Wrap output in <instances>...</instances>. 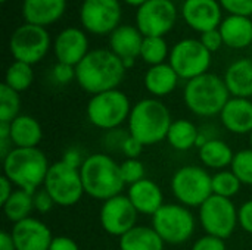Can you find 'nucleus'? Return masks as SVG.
Masks as SVG:
<instances>
[{"mask_svg":"<svg viewBox=\"0 0 252 250\" xmlns=\"http://www.w3.org/2000/svg\"><path fill=\"white\" fill-rule=\"evenodd\" d=\"M126 71L123 60L111 49H94L75 66V81L84 91L94 96L118 88Z\"/></svg>","mask_w":252,"mask_h":250,"instance_id":"f257e3e1","label":"nucleus"},{"mask_svg":"<svg viewBox=\"0 0 252 250\" xmlns=\"http://www.w3.org/2000/svg\"><path fill=\"white\" fill-rule=\"evenodd\" d=\"M171 112L159 99L148 97L133 105L127 125L128 133L143 146H154L167 140L171 127Z\"/></svg>","mask_w":252,"mask_h":250,"instance_id":"f03ea898","label":"nucleus"},{"mask_svg":"<svg viewBox=\"0 0 252 250\" xmlns=\"http://www.w3.org/2000/svg\"><path fill=\"white\" fill-rule=\"evenodd\" d=\"M3 175L15 186V189L35 193L44 186L50 164L47 156L38 149L13 147L1 161Z\"/></svg>","mask_w":252,"mask_h":250,"instance_id":"7ed1b4c3","label":"nucleus"},{"mask_svg":"<svg viewBox=\"0 0 252 250\" xmlns=\"http://www.w3.org/2000/svg\"><path fill=\"white\" fill-rule=\"evenodd\" d=\"M84 193L96 200H108L123 194L126 183L120 172V164L108 153L89 155L80 168Z\"/></svg>","mask_w":252,"mask_h":250,"instance_id":"20e7f679","label":"nucleus"},{"mask_svg":"<svg viewBox=\"0 0 252 250\" xmlns=\"http://www.w3.org/2000/svg\"><path fill=\"white\" fill-rule=\"evenodd\" d=\"M230 97L224 80L211 72L188 81L183 90L185 106L199 118L220 116Z\"/></svg>","mask_w":252,"mask_h":250,"instance_id":"39448f33","label":"nucleus"},{"mask_svg":"<svg viewBox=\"0 0 252 250\" xmlns=\"http://www.w3.org/2000/svg\"><path fill=\"white\" fill-rule=\"evenodd\" d=\"M131 108L128 96L115 88L92 96L86 106V116L93 127L108 133L128 121Z\"/></svg>","mask_w":252,"mask_h":250,"instance_id":"423d86ee","label":"nucleus"},{"mask_svg":"<svg viewBox=\"0 0 252 250\" xmlns=\"http://www.w3.org/2000/svg\"><path fill=\"white\" fill-rule=\"evenodd\" d=\"M171 193L186 208H201L213 196V175L204 167L185 165L171 177Z\"/></svg>","mask_w":252,"mask_h":250,"instance_id":"0eeeda50","label":"nucleus"},{"mask_svg":"<svg viewBox=\"0 0 252 250\" xmlns=\"http://www.w3.org/2000/svg\"><path fill=\"white\" fill-rule=\"evenodd\" d=\"M151 227L165 245H183L193 236L196 220L189 208L180 203H164L152 217Z\"/></svg>","mask_w":252,"mask_h":250,"instance_id":"6e6552de","label":"nucleus"},{"mask_svg":"<svg viewBox=\"0 0 252 250\" xmlns=\"http://www.w3.org/2000/svg\"><path fill=\"white\" fill-rule=\"evenodd\" d=\"M43 189L52 196L55 205L62 208L77 205L86 194L80 169L72 168L62 161L50 165Z\"/></svg>","mask_w":252,"mask_h":250,"instance_id":"1a4fd4ad","label":"nucleus"},{"mask_svg":"<svg viewBox=\"0 0 252 250\" xmlns=\"http://www.w3.org/2000/svg\"><path fill=\"white\" fill-rule=\"evenodd\" d=\"M198 209V220L205 234L227 240L239 227L238 208L232 199L213 194Z\"/></svg>","mask_w":252,"mask_h":250,"instance_id":"9d476101","label":"nucleus"},{"mask_svg":"<svg viewBox=\"0 0 252 250\" xmlns=\"http://www.w3.org/2000/svg\"><path fill=\"white\" fill-rule=\"evenodd\" d=\"M50 43V35L44 27L25 22L12 32L9 50L15 60L35 65L47 55Z\"/></svg>","mask_w":252,"mask_h":250,"instance_id":"9b49d317","label":"nucleus"},{"mask_svg":"<svg viewBox=\"0 0 252 250\" xmlns=\"http://www.w3.org/2000/svg\"><path fill=\"white\" fill-rule=\"evenodd\" d=\"M168 60L179 78L190 81L208 72L211 65V53L202 46L199 40L185 38L174 44Z\"/></svg>","mask_w":252,"mask_h":250,"instance_id":"f8f14e48","label":"nucleus"},{"mask_svg":"<svg viewBox=\"0 0 252 250\" xmlns=\"http://www.w3.org/2000/svg\"><path fill=\"white\" fill-rule=\"evenodd\" d=\"M177 21V9L171 0H149L136 12V27L143 37H164Z\"/></svg>","mask_w":252,"mask_h":250,"instance_id":"ddd939ff","label":"nucleus"},{"mask_svg":"<svg viewBox=\"0 0 252 250\" xmlns=\"http://www.w3.org/2000/svg\"><path fill=\"white\" fill-rule=\"evenodd\" d=\"M83 27L96 35L112 34L121 21V4L118 0H84L80 9Z\"/></svg>","mask_w":252,"mask_h":250,"instance_id":"4468645a","label":"nucleus"},{"mask_svg":"<svg viewBox=\"0 0 252 250\" xmlns=\"http://www.w3.org/2000/svg\"><path fill=\"white\" fill-rule=\"evenodd\" d=\"M137 215L139 212L127 194H118L102 203L99 221L103 231L120 239L137 225Z\"/></svg>","mask_w":252,"mask_h":250,"instance_id":"2eb2a0df","label":"nucleus"},{"mask_svg":"<svg viewBox=\"0 0 252 250\" xmlns=\"http://www.w3.org/2000/svg\"><path fill=\"white\" fill-rule=\"evenodd\" d=\"M9 233L16 250H49L53 240L50 228L34 217L13 224Z\"/></svg>","mask_w":252,"mask_h":250,"instance_id":"dca6fc26","label":"nucleus"},{"mask_svg":"<svg viewBox=\"0 0 252 250\" xmlns=\"http://www.w3.org/2000/svg\"><path fill=\"white\" fill-rule=\"evenodd\" d=\"M185 22L201 34L220 27L221 4L217 0H186L182 6Z\"/></svg>","mask_w":252,"mask_h":250,"instance_id":"f3484780","label":"nucleus"},{"mask_svg":"<svg viewBox=\"0 0 252 250\" xmlns=\"http://www.w3.org/2000/svg\"><path fill=\"white\" fill-rule=\"evenodd\" d=\"M53 52L58 62L77 66L90 52L87 35L80 28H65L56 35L53 43Z\"/></svg>","mask_w":252,"mask_h":250,"instance_id":"a211bd4d","label":"nucleus"},{"mask_svg":"<svg viewBox=\"0 0 252 250\" xmlns=\"http://www.w3.org/2000/svg\"><path fill=\"white\" fill-rule=\"evenodd\" d=\"M143 38L139 28L131 25H120L109 35V47L123 60L126 69L131 68L140 56Z\"/></svg>","mask_w":252,"mask_h":250,"instance_id":"6ab92c4d","label":"nucleus"},{"mask_svg":"<svg viewBox=\"0 0 252 250\" xmlns=\"http://www.w3.org/2000/svg\"><path fill=\"white\" fill-rule=\"evenodd\" d=\"M127 197L139 214L154 217L164 206L162 189L152 180L143 178L127 189Z\"/></svg>","mask_w":252,"mask_h":250,"instance_id":"aec40b11","label":"nucleus"},{"mask_svg":"<svg viewBox=\"0 0 252 250\" xmlns=\"http://www.w3.org/2000/svg\"><path fill=\"white\" fill-rule=\"evenodd\" d=\"M223 127L236 136H250L252 131V100L230 97L220 113Z\"/></svg>","mask_w":252,"mask_h":250,"instance_id":"412c9836","label":"nucleus"},{"mask_svg":"<svg viewBox=\"0 0 252 250\" xmlns=\"http://www.w3.org/2000/svg\"><path fill=\"white\" fill-rule=\"evenodd\" d=\"M66 0H24L22 16L25 22L46 27L55 24L65 12Z\"/></svg>","mask_w":252,"mask_h":250,"instance_id":"4be33fe9","label":"nucleus"},{"mask_svg":"<svg viewBox=\"0 0 252 250\" xmlns=\"http://www.w3.org/2000/svg\"><path fill=\"white\" fill-rule=\"evenodd\" d=\"M232 97H252V59L242 57L229 65L223 77Z\"/></svg>","mask_w":252,"mask_h":250,"instance_id":"5701e85b","label":"nucleus"},{"mask_svg":"<svg viewBox=\"0 0 252 250\" xmlns=\"http://www.w3.org/2000/svg\"><path fill=\"white\" fill-rule=\"evenodd\" d=\"M224 46L230 49H245L252 43V19L247 16L229 15L219 27Z\"/></svg>","mask_w":252,"mask_h":250,"instance_id":"b1692460","label":"nucleus"},{"mask_svg":"<svg viewBox=\"0 0 252 250\" xmlns=\"http://www.w3.org/2000/svg\"><path fill=\"white\" fill-rule=\"evenodd\" d=\"M41 139L43 128L34 116L21 113L10 122V140L13 147H38Z\"/></svg>","mask_w":252,"mask_h":250,"instance_id":"393cba45","label":"nucleus"},{"mask_svg":"<svg viewBox=\"0 0 252 250\" xmlns=\"http://www.w3.org/2000/svg\"><path fill=\"white\" fill-rule=\"evenodd\" d=\"M179 75L171 68L170 63H161L151 66L145 74V87L146 90L155 97H164L171 94L177 84H179Z\"/></svg>","mask_w":252,"mask_h":250,"instance_id":"a878e982","label":"nucleus"},{"mask_svg":"<svg viewBox=\"0 0 252 250\" xmlns=\"http://www.w3.org/2000/svg\"><path fill=\"white\" fill-rule=\"evenodd\" d=\"M199 150V161L201 164L208 168L217 171L229 169L232 167L235 152L232 147L220 139H210Z\"/></svg>","mask_w":252,"mask_h":250,"instance_id":"bb28decb","label":"nucleus"},{"mask_svg":"<svg viewBox=\"0 0 252 250\" xmlns=\"http://www.w3.org/2000/svg\"><path fill=\"white\" fill-rule=\"evenodd\" d=\"M120 250H164L165 243L158 233L148 225H136L120 237Z\"/></svg>","mask_w":252,"mask_h":250,"instance_id":"cd10ccee","label":"nucleus"},{"mask_svg":"<svg viewBox=\"0 0 252 250\" xmlns=\"http://www.w3.org/2000/svg\"><path fill=\"white\" fill-rule=\"evenodd\" d=\"M199 130L198 127L185 118L174 119L171 122V127L167 134V141L168 144L177 150V152H186L193 147H196L198 137H199Z\"/></svg>","mask_w":252,"mask_h":250,"instance_id":"c85d7f7f","label":"nucleus"},{"mask_svg":"<svg viewBox=\"0 0 252 250\" xmlns=\"http://www.w3.org/2000/svg\"><path fill=\"white\" fill-rule=\"evenodd\" d=\"M34 193H28L25 190L15 189L12 196L1 205L3 214L7 221L12 224H16L19 221H24L31 217L34 212V200H32Z\"/></svg>","mask_w":252,"mask_h":250,"instance_id":"c756f323","label":"nucleus"},{"mask_svg":"<svg viewBox=\"0 0 252 250\" xmlns=\"http://www.w3.org/2000/svg\"><path fill=\"white\" fill-rule=\"evenodd\" d=\"M34 81V71H32V65L19 62V60H13L4 74V84L7 87H10L12 90L22 93L25 90H28L31 87Z\"/></svg>","mask_w":252,"mask_h":250,"instance_id":"7c9ffc66","label":"nucleus"},{"mask_svg":"<svg viewBox=\"0 0 252 250\" xmlns=\"http://www.w3.org/2000/svg\"><path fill=\"white\" fill-rule=\"evenodd\" d=\"M242 186L244 184L230 168L213 174V194L216 196L232 199L241 192Z\"/></svg>","mask_w":252,"mask_h":250,"instance_id":"2f4dec72","label":"nucleus"},{"mask_svg":"<svg viewBox=\"0 0 252 250\" xmlns=\"http://www.w3.org/2000/svg\"><path fill=\"white\" fill-rule=\"evenodd\" d=\"M168 53V46L164 37H145L142 50H140V57L151 66L165 63Z\"/></svg>","mask_w":252,"mask_h":250,"instance_id":"473e14b6","label":"nucleus"},{"mask_svg":"<svg viewBox=\"0 0 252 250\" xmlns=\"http://www.w3.org/2000/svg\"><path fill=\"white\" fill-rule=\"evenodd\" d=\"M21 97L19 93L7 87L4 83L0 85V122H12L19 116Z\"/></svg>","mask_w":252,"mask_h":250,"instance_id":"72a5a7b5","label":"nucleus"},{"mask_svg":"<svg viewBox=\"0 0 252 250\" xmlns=\"http://www.w3.org/2000/svg\"><path fill=\"white\" fill-rule=\"evenodd\" d=\"M230 169L244 186H252V149H242L235 153Z\"/></svg>","mask_w":252,"mask_h":250,"instance_id":"f704fd0d","label":"nucleus"},{"mask_svg":"<svg viewBox=\"0 0 252 250\" xmlns=\"http://www.w3.org/2000/svg\"><path fill=\"white\" fill-rule=\"evenodd\" d=\"M120 172L123 177V181L126 186H131L143 178L146 174L145 165L140 159H126L124 162L120 164Z\"/></svg>","mask_w":252,"mask_h":250,"instance_id":"c9c22d12","label":"nucleus"},{"mask_svg":"<svg viewBox=\"0 0 252 250\" xmlns=\"http://www.w3.org/2000/svg\"><path fill=\"white\" fill-rule=\"evenodd\" d=\"M52 78L56 84L66 85L72 80H75V66L62 63V62H56L52 68Z\"/></svg>","mask_w":252,"mask_h":250,"instance_id":"e433bc0d","label":"nucleus"},{"mask_svg":"<svg viewBox=\"0 0 252 250\" xmlns=\"http://www.w3.org/2000/svg\"><path fill=\"white\" fill-rule=\"evenodd\" d=\"M221 7H224L230 15L252 16V0H220Z\"/></svg>","mask_w":252,"mask_h":250,"instance_id":"4c0bfd02","label":"nucleus"},{"mask_svg":"<svg viewBox=\"0 0 252 250\" xmlns=\"http://www.w3.org/2000/svg\"><path fill=\"white\" fill-rule=\"evenodd\" d=\"M127 136H128V130L124 131L121 128H117V130L108 131L106 136L103 137V146L111 152H121L123 143Z\"/></svg>","mask_w":252,"mask_h":250,"instance_id":"58836bf2","label":"nucleus"},{"mask_svg":"<svg viewBox=\"0 0 252 250\" xmlns=\"http://www.w3.org/2000/svg\"><path fill=\"white\" fill-rule=\"evenodd\" d=\"M190 250H227V248H226L224 240L210 236V234H205L195 240Z\"/></svg>","mask_w":252,"mask_h":250,"instance_id":"ea45409f","label":"nucleus"},{"mask_svg":"<svg viewBox=\"0 0 252 250\" xmlns=\"http://www.w3.org/2000/svg\"><path fill=\"white\" fill-rule=\"evenodd\" d=\"M199 41L202 43V46H204L210 53L217 52V50L224 44L223 37H221V32H220V29H219V28L202 32V34H201Z\"/></svg>","mask_w":252,"mask_h":250,"instance_id":"a19ab883","label":"nucleus"},{"mask_svg":"<svg viewBox=\"0 0 252 250\" xmlns=\"http://www.w3.org/2000/svg\"><path fill=\"white\" fill-rule=\"evenodd\" d=\"M32 200H34V211L38 212V214H47L55 206V202H53L52 196L43 187L32 194Z\"/></svg>","mask_w":252,"mask_h":250,"instance_id":"79ce46f5","label":"nucleus"},{"mask_svg":"<svg viewBox=\"0 0 252 250\" xmlns=\"http://www.w3.org/2000/svg\"><path fill=\"white\" fill-rule=\"evenodd\" d=\"M143 144L137 140V139H134L130 133H128V136L126 137V140H124V143H123V147H121V153L126 156V159H139V156L142 155V152H143Z\"/></svg>","mask_w":252,"mask_h":250,"instance_id":"37998d69","label":"nucleus"},{"mask_svg":"<svg viewBox=\"0 0 252 250\" xmlns=\"http://www.w3.org/2000/svg\"><path fill=\"white\" fill-rule=\"evenodd\" d=\"M238 222L245 233L252 236V199L244 202L238 208Z\"/></svg>","mask_w":252,"mask_h":250,"instance_id":"c03bdc74","label":"nucleus"},{"mask_svg":"<svg viewBox=\"0 0 252 250\" xmlns=\"http://www.w3.org/2000/svg\"><path fill=\"white\" fill-rule=\"evenodd\" d=\"M86 158H87V156H83V152H81L78 147H69V149H66V150H65L63 158H62L61 161H62V162H65L66 165L72 167V168L80 169V168H81V165L84 164Z\"/></svg>","mask_w":252,"mask_h":250,"instance_id":"a18cd8bd","label":"nucleus"},{"mask_svg":"<svg viewBox=\"0 0 252 250\" xmlns=\"http://www.w3.org/2000/svg\"><path fill=\"white\" fill-rule=\"evenodd\" d=\"M49 250H80V248L71 237L56 236V237H53Z\"/></svg>","mask_w":252,"mask_h":250,"instance_id":"49530a36","label":"nucleus"},{"mask_svg":"<svg viewBox=\"0 0 252 250\" xmlns=\"http://www.w3.org/2000/svg\"><path fill=\"white\" fill-rule=\"evenodd\" d=\"M15 192V186L9 181L7 177L1 175L0 177V205H3Z\"/></svg>","mask_w":252,"mask_h":250,"instance_id":"de8ad7c7","label":"nucleus"},{"mask_svg":"<svg viewBox=\"0 0 252 250\" xmlns=\"http://www.w3.org/2000/svg\"><path fill=\"white\" fill-rule=\"evenodd\" d=\"M0 250H16L13 239H12L10 233H7V231L0 233Z\"/></svg>","mask_w":252,"mask_h":250,"instance_id":"09e8293b","label":"nucleus"},{"mask_svg":"<svg viewBox=\"0 0 252 250\" xmlns=\"http://www.w3.org/2000/svg\"><path fill=\"white\" fill-rule=\"evenodd\" d=\"M126 3H128V4H131V6H137V7H140L142 4H145L146 1H149V0H124Z\"/></svg>","mask_w":252,"mask_h":250,"instance_id":"8fccbe9b","label":"nucleus"},{"mask_svg":"<svg viewBox=\"0 0 252 250\" xmlns=\"http://www.w3.org/2000/svg\"><path fill=\"white\" fill-rule=\"evenodd\" d=\"M250 144H251V149H252V131H251V134H250Z\"/></svg>","mask_w":252,"mask_h":250,"instance_id":"3c124183","label":"nucleus"},{"mask_svg":"<svg viewBox=\"0 0 252 250\" xmlns=\"http://www.w3.org/2000/svg\"><path fill=\"white\" fill-rule=\"evenodd\" d=\"M0 1H1V3H6V1H7V0H0Z\"/></svg>","mask_w":252,"mask_h":250,"instance_id":"603ef678","label":"nucleus"},{"mask_svg":"<svg viewBox=\"0 0 252 250\" xmlns=\"http://www.w3.org/2000/svg\"><path fill=\"white\" fill-rule=\"evenodd\" d=\"M171 1H174V0H171Z\"/></svg>","mask_w":252,"mask_h":250,"instance_id":"864d4df0","label":"nucleus"},{"mask_svg":"<svg viewBox=\"0 0 252 250\" xmlns=\"http://www.w3.org/2000/svg\"><path fill=\"white\" fill-rule=\"evenodd\" d=\"M251 19H252V16H251Z\"/></svg>","mask_w":252,"mask_h":250,"instance_id":"5fc2aeb1","label":"nucleus"}]
</instances>
